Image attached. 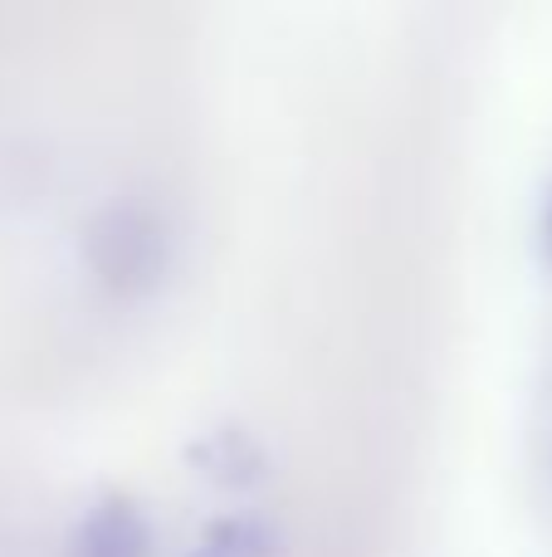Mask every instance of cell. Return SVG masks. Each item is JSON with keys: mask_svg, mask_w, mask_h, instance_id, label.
<instances>
[{"mask_svg": "<svg viewBox=\"0 0 552 557\" xmlns=\"http://www.w3.org/2000/svg\"><path fill=\"white\" fill-rule=\"evenodd\" d=\"M93 264L117 288L152 284V274L162 270V231L137 211H108L93 235Z\"/></svg>", "mask_w": 552, "mask_h": 557, "instance_id": "cell-1", "label": "cell"}, {"mask_svg": "<svg viewBox=\"0 0 552 557\" xmlns=\"http://www.w3.org/2000/svg\"><path fill=\"white\" fill-rule=\"evenodd\" d=\"M147 548H152L147 519L137 513V504L113 494V499H103L84 519V529L74 533V553L68 557H147Z\"/></svg>", "mask_w": 552, "mask_h": 557, "instance_id": "cell-2", "label": "cell"}, {"mask_svg": "<svg viewBox=\"0 0 552 557\" xmlns=\"http://www.w3.org/2000/svg\"><path fill=\"white\" fill-rule=\"evenodd\" d=\"M264 548H269V539L254 523H221V529H211V539L201 543L196 557H264Z\"/></svg>", "mask_w": 552, "mask_h": 557, "instance_id": "cell-3", "label": "cell"}, {"mask_svg": "<svg viewBox=\"0 0 552 557\" xmlns=\"http://www.w3.org/2000/svg\"><path fill=\"white\" fill-rule=\"evenodd\" d=\"M543 235H548V250H552V206H548V225H543Z\"/></svg>", "mask_w": 552, "mask_h": 557, "instance_id": "cell-4", "label": "cell"}]
</instances>
